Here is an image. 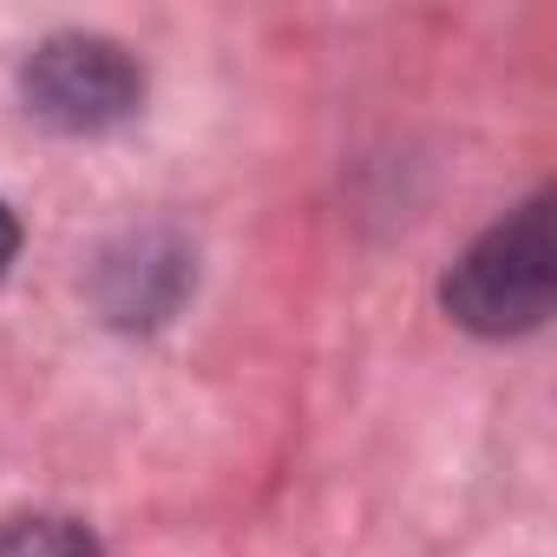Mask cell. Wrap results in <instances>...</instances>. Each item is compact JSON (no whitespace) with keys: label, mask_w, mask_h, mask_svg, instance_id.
<instances>
[{"label":"cell","mask_w":557,"mask_h":557,"mask_svg":"<svg viewBox=\"0 0 557 557\" xmlns=\"http://www.w3.org/2000/svg\"><path fill=\"white\" fill-rule=\"evenodd\" d=\"M557 296V243H550V203L531 197L518 216L485 230L446 275V309L472 335H518L550 315Z\"/></svg>","instance_id":"6da1fadb"},{"label":"cell","mask_w":557,"mask_h":557,"mask_svg":"<svg viewBox=\"0 0 557 557\" xmlns=\"http://www.w3.org/2000/svg\"><path fill=\"white\" fill-rule=\"evenodd\" d=\"M145 92V73L125 47L99 34H60L27 60V106L60 132H106Z\"/></svg>","instance_id":"7a4b0ae2"},{"label":"cell","mask_w":557,"mask_h":557,"mask_svg":"<svg viewBox=\"0 0 557 557\" xmlns=\"http://www.w3.org/2000/svg\"><path fill=\"white\" fill-rule=\"evenodd\" d=\"M0 557H99V544L73 518H14L0 524Z\"/></svg>","instance_id":"3957f363"},{"label":"cell","mask_w":557,"mask_h":557,"mask_svg":"<svg viewBox=\"0 0 557 557\" xmlns=\"http://www.w3.org/2000/svg\"><path fill=\"white\" fill-rule=\"evenodd\" d=\"M14 249H21V223H14V210H8V203H0V275H8Z\"/></svg>","instance_id":"277c9868"}]
</instances>
